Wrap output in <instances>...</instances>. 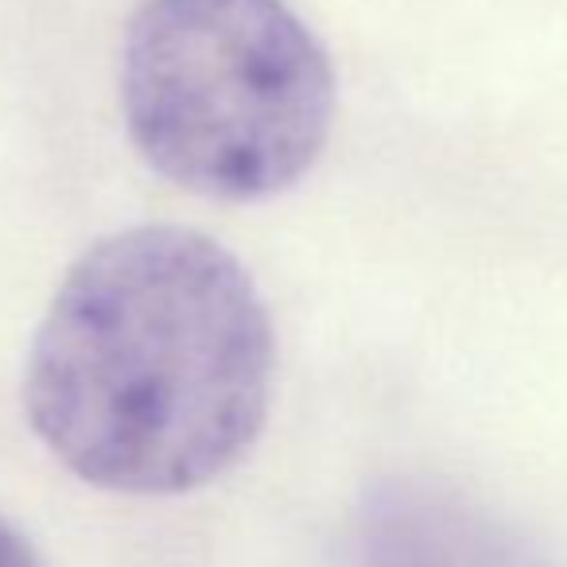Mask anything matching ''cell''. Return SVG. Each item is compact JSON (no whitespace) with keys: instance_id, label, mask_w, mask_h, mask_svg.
I'll return each mask as SVG.
<instances>
[{"instance_id":"cell-3","label":"cell","mask_w":567,"mask_h":567,"mask_svg":"<svg viewBox=\"0 0 567 567\" xmlns=\"http://www.w3.org/2000/svg\"><path fill=\"white\" fill-rule=\"evenodd\" d=\"M381 567H551L533 540L451 494H409L381 520Z\"/></svg>"},{"instance_id":"cell-4","label":"cell","mask_w":567,"mask_h":567,"mask_svg":"<svg viewBox=\"0 0 567 567\" xmlns=\"http://www.w3.org/2000/svg\"><path fill=\"white\" fill-rule=\"evenodd\" d=\"M0 567H43L35 548L9 525V520H0Z\"/></svg>"},{"instance_id":"cell-1","label":"cell","mask_w":567,"mask_h":567,"mask_svg":"<svg viewBox=\"0 0 567 567\" xmlns=\"http://www.w3.org/2000/svg\"><path fill=\"white\" fill-rule=\"evenodd\" d=\"M276 339L252 276L198 229L90 245L32 339L24 412L71 474L187 494L234 471L268 420Z\"/></svg>"},{"instance_id":"cell-2","label":"cell","mask_w":567,"mask_h":567,"mask_svg":"<svg viewBox=\"0 0 567 567\" xmlns=\"http://www.w3.org/2000/svg\"><path fill=\"white\" fill-rule=\"evenodd\" d=\"M121 110L175 187L260 203L316 167L334 71L284 0H144L121 43Z\"/></svg>"}]
</instances>
